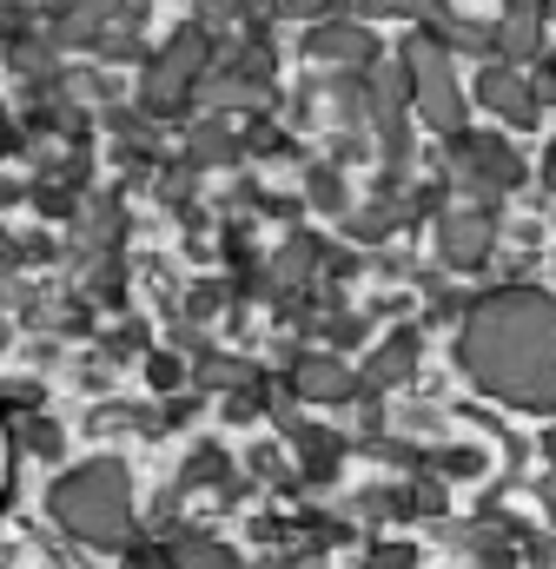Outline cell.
<instances>
[{
    "mask_svg": "<svg viewBox=\"0 0 556 569\" xmlns=\"http://www.w3.org/2000/svg\"><path fill=\"white\" fill-rule=\"evenodd\" d=\"M464 365L484 391L530 411H556V305L524 284L484 298L464 325Z\"/></svg>",
    "mask_w": 556,
    "mask_h": 569,
    "instance_id": "obj_1",
    "label": "cell"
},
{
    "mask_svg": "<svg viewBox=\"0 0 556 569\" xmlns=\"http://www.w3.org/2000/svg\"><path fill=\"white\" fill-rule=\"evenodd\" d=\"M477 100H484L490 113H504L510 127H537V120H544V107H550L524 67H490V73L477 80Z\"/></svg>",
    "mask_w": 556,
    "mask_h": 569,
    "instance_id": "obj_2",
    "label": "cell"
},
{
    "mask_svg": "<svg viewBox=\"0 0 556 569\" xmlns=\"http://www.w3.org/2000/svg\"><path fill=\"white\" fill-rule=\"evenodd\" d=\"M464 179H477V186H497V192H510L517 179H524V159H517V146L504 140H457V159H450Z\"/></svg>",
    "mask_w": 556,
    "mask_h": 569,
    "instance_id": "obj_3",
    "label": "cell"
},
{
    "mask_svg": "<svg viewBox=\"0 0 556 569\" xmlns=\"http://www.w3.org/2000/svg\"><path fill=\"white\" fill-rule=\"evenodd\" d=\"M411 73H417V100H424V113H430L437 127H457V120H464V107H457V80H450L444 53H437V47H417Z\"/></svg>",
    "mask_w": 556,
    "mask_h": 569,
    "instance_id": "obj_4",
    "label": "cell"
},
{
    "mask_svg": "<svg viewBox=\"0 0 556 569\" xmlns=\"http://www.w3.org/2000/svg\"><path fill=\"white\" fill-rule=\"evenodd\" d=\"M484 246H490V219H484V212H457V219H444V252H450V266H477Z\"/></svg>",
    "mask_w": 556,
    "mask_h": 569,
    "instance_id": "obj_5",
    "label": "cell"
},
{
    "mask_svg": "<svg viewBox=\"0 0 556 569\" xmlns=\"http://www.w3.org/2000/svg\"><path fill=\"white\" fill-rule=\"evenodd\" d=\"M298 385H305V398H345L351 391V378L338 365H311V371H298Z\"/></svg>",
    "mask_w": 556,
    "mask_h": 569,
    "instance_id": "obj_6",
    "label": "cell"
},
{
    "mask_svg": "<svg viewBox=\"0 0 556 569\" xmlns=\"http://www.w3.org/2000/svg\"><path fill=\"white\" fill-rule=\"evenodd\" d=\"M172 563L179 569H232V557H219V543H186Z\"/></svg>",
    "mask_w": 556,
    "mask_h": 569,
    "instance_id": "obj_7",
    "label": "cell"
},
{
    "mask_svg": "<svg viewBox=\"0 0 556 569\" xmlns=\"http://www.w3.org/2000/svg\"><path fill=\"white\" fill-rule=\"evenodd\" d=\"M544 457H550V463H556V425L544 430Z\"/></svg>",
    "mask_w": 556,
    "mask_h": 569,
    "instance_id": "obj_8",
    "label": "cell"
},
{
    "mask_svg": "<svg viewBox=\"0 0 556 569\" xmlns=\"http://www.w3.org/2000/svg\"><path fill=\"white\" fill-rule=\"evenodd\" d=\"M544 179H550V186H556V146H550V159H544Z\"/></svg>",
    "mask_w": 556,
    "mask_h": 569,
    "instance_id": "obj_9",
    "label": "cell"
},
{
    "mask_svg": "<svg viewBox=\"0 0 556 569\" xmlns=\"http://www.w3.org/2000/svg\"><path fill=\"white\" fill-rule=\"evenodd\" d=\"M550 20H556V0H550Z\"/></svg>",
    "mask_w": 556,
    "mask_h": 569,
    "instance_id": "obj_10",
    "label": "cell"
}]
</instances>
